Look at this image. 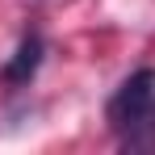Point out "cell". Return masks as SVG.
Instances as JSON below:
<instances>
[{"mask_svg":"<svg viewBox=\"0 0 155 155\" xmlns=\"http://www.w3.org/2000/svg\"><path fill=\"white\" fill-rule=\"evenodd\" d=\"M151 109H155V71L138 67L134 76H126L117 84V92L105 105V117H109V126L117 134H130V130H138L151 117Z\"/></svg>","mask_w":155,"mask_h":155,"instance_id":"1","label":"cell"},{"mask_svg":"<svg viewBox=\"0 0 155 155\" xmlns=\"http://www.w3.org/2000/svg\"><path fill=\"white\" fill-rule=\"evenodd\" d=\"M42 54H46L42 34H38V29H29L25 38L17 42L13 59L0 67V84H8V88H21V84H29V80L38 76V67H42Z\"/></svg>","mask_w":155,"mask_h":155,"instance_id":"2","label":"cell"}]
</instances>
